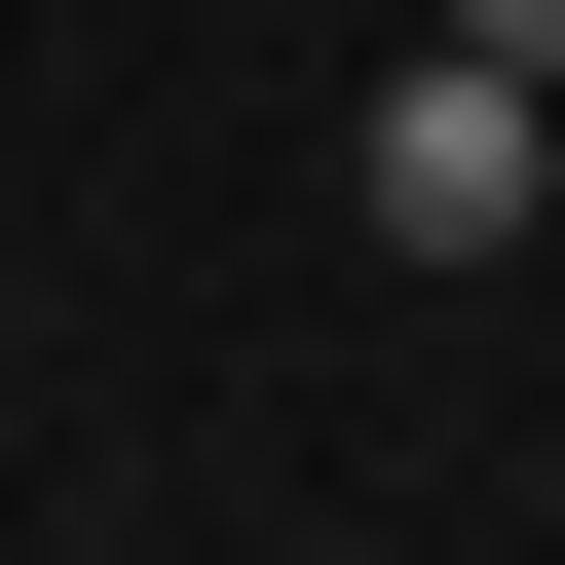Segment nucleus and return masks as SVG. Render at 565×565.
<instances>
[{
  "label": "nucleus",
  "mask_w": 565,
  "mask_h": 565,
  "mask_svg": "<svg viewBox=\"0 0 565 565\" xmlns=\"http://www.w3.org/2000/svg\"><path fill=\"white\" fill-rule=\"evenodd\" d=\"M340 189H377V264H527V226H565V76H490V39H415V76L340 114Z\"/></svg>",
  "instance_id": "obj_1"
}]
</instances>
